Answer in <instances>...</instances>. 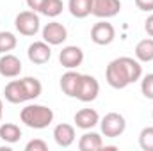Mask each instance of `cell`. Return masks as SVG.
Segmentation results:
<instances>
[{
  "label": "cell",
  "instance_id": "cell-1",
  "mask_svg": "<svg viewBox=\"0 0 153 151\" xmlns=\"http://www.w3.org/2000/svg\"><path fill=\"white\" fill-rule=\"evenodd\" d=\"M143 66L132 57H117L109 62L105 70V80L112 89H125L130 84L141 80Z\"/></svg>",
  "mask_w": 153,
  "mask_h": 151
},
{
  "label": "cell",
  "instance_id": "cell-2",
  "mask_svg": "<svg viewBox=\"0 0 153 151\" xmlns=\"http://www.w3.org/2000/svg\"><path fill=\"white\" fill-rule=\"evenodd\" d=\"M43 85L38 78L34 76H25L20 80H11L5 89H4V96L9 103H23V101H30L41 96Z\"/></svg>",
  "mask_w": 153,
  "mask_h": 151
},
{
  "label": "cell",
  "instance_id": "cell-3",
  "mask_svg": "<svg viewBox=\"0 0 153 151\" xmlns=\"http://www.w3.org/2000/svg\"><path fill=\"white\" fill-rule=\"evenodd\" d=\"M20 119L25 126L34 128V130H43L48 128L53 121V110L45 107V105H27L22 109Z\"/></svg>",
  "mask_w": 153,
  "mask_h": 151
},
{
  "label": "cell",
  "instance_id": "cell-4",
  "mask_svg": "<svg viewBox=\"0 0 153 151\" xmlns=\"http://www.w3.org/2000/svg\"><path fill=\"white\" fill-rule=\"evenodd\" d=\"M14 27L22 36L30 38L39 32L41 21H39V16L36 14V11H22L14 20Z\"/></svg>",
  "mask_w": 153,
  "mask_h": 151
},
{
  "label": "cell",
  "instance_id": "cell-5",
  "mask_svg": "<svg viewBox=\"0 0 153 151\" xmlns=\"http://www.w3.org/2000/svg\"><path fill=\"white\" fill-rule=\"evenodd\" d=\"M100 128L102 133L109 139H116L119 135H123V132L126 130V121L121 114L117 112H109L103 115V119L100 121Z\"/></svg>",
  "mask_w": 153,
  "mask_h": 151
},
{
  "label": "cell",
  "instance_id": "cell-6",
  "mask_svg": "<svg viewBox=\"0 0 153 151\" xmlns=\"http://www.w3.org/2000/svg\"><path fill=\"white\" fill-rule=\"evenodd\" d=\"M100 94V84L94 76L91 75H82L80 76V82H78V89H76V100L84 101V103H89V101H94Z\"/></svg>",
  "mask_w": 153,
  "mask_h": 151
},
{
  "label": "cell",
  "instance_id": "cell-7",
  "mask_svg": "<svg viewBox=\"0 0 153 151\" xmlns=\"http://www.w3.org/2000/svg\"><path fill=\"white\" fill-rule=\"evenodd\" d=\"M116 39V29L109 21H98L91 29V41L98 46H107Z\"/></svg>",
  "mask_w": 153,
  "mask_h": 151
},
{
  "label": "cell",
  "instance_id": "cell-8",
  "mask_svg": "<svg viewBox=\"0 0 153 151\" xmlns=\"http://www.w3.org/2000/svg\"><path fill=\"white\" fill-rule=\"evenodd\" d=\"M68 39V30L59 21H50L43 27V41H46L50 46H59Z\"/></svg>",
  "mask_w": 153,
  "mask_h": 151
},
{
  "label": "cell",
  "instance_id": "cell-9",
  "mask_svg": "<svg viewBox=\"0 0 153 151\" xmlns=\"http://www.w3.org/2000/svg\"><path fill=\"white\" fill-rule=\"evenodd\" d=\"M119 11H121L119 0H93V5H91V14L102 20L112 18L119 14Z\"/></svg>",
  "mask_w": 153,
  "mask_h": 151
},
{
  "label": "cell",
  "instance_id": "cell-10",
  "mask_svg": "<svg viewBox=\"0 0 153 151\" xmlns=\"http://www.w3.org/2000/svg\"><path fill=\"white\" fill-rule=\"evenodd\" d=\"M59 62L66 68V70H75L84 62V52L82 48H78L75 44L64 46L59 53Z\"/></svg>",
  "mask_w": 153,
  "mask_h": 151
},
{
  "label": "cell",
  "instance_id": "cell-11",
  "mask_svg": "<svg viewBox=\"0 0 153 151\" xmlns=\"http://www.w3.org/2000/svg\"><path fill=\"white\" fill-rule=\"evenodd\" d=\"M27 55H29V61L32 62V64H46L48 61H50V57H52V48H50V44L46 43V41H34L30 46H29V50H27Z\"/></svg>",
  "mask_w": 153,
  "mask_h": 151
},
{
  "label": "cell",
  "instance_id": "cell-12",
  "mask_svg": "<svg viewBox=\"0 0 153 151\" xmlns=\"http://www.w3.org/2000/svg\"><path fill=\"white\" fill-rule=\"evenodd\" d=\"M22 73V61L13 53H4L0 57V75L4 78H16Z\"/></svg>",
  "mask_w": 153,
  "mask_h": 151
},
{
  "label": "cell",
  "instance_id": "cell-13",
  "mask_svg": "<svg viewBox=\"0 0 153 151\" xmlns=\"http://www.w3.org/2000/svg\"><path fill=\"white\" fill-rule=\"evenodd\" d=\"M53 141L59 148H70L75 142V128L68 123H61L53 128Z\"/></svg>",
  "mask_w": 153,
  "mask_h": 151
},
{
  "label": "cell",
  "instance_id": "cell-14",
  "mask_svg": "<svg viewBox=\"0 0 153 151\" xmlns=\"http://www.w3.org/2000/svg\"><path fill=\"white\" fill-rule=\"evenodd\" d=\"M73 121H75L76 128H80V130H91V128H94L100 123V115H98V112L94 109H80L75 114Z\"/></svg>",
  "mask_w": 153,
  "mask_h": 151
},
{
  "label": "cell",
  "instance_id": "cell-15",
  "mask_svg": "<svg viewBox=\"0 0 153 151\" xmlns=\"http://www.w3.org/2000/svg\"><path fill=\"white\" fill-rule=\"evenodd\" d=\"M80 73H76L73 70L66 71L64 75L61 76V89L66 96L75 98L76 96V89H78V82H80Z\"/></svg>",
  "mask_w": 153,
  "mask_h": 151
},
{
  "label": "cell",
  "instance_id": "cell-16",
  "mask_svg": "<svg viewBox=\"0 0 153 151\" xmlns=\"http://www.w3.org/2000/svg\"><path fill=\"white\" fill-rule=\"evenodd\" d=\"M102 148H103V141H102V135L96 132H85L78 141L80 151H98Z\"/></svg>",
  "mask_w": 153,
  "mask_h": 151
},
{
  "label": "cell",
  "instance_id": "cell-17",
  "mask_svg": "<svg viewBox=\"0 0 153 151\" xmlns=\"http://www.w3.org/2000/svg\"><path fill=\"white\" fill-rule=\"evenodd\" d=\"M0 139L7 144H14L22 139V130L14 123H2L0 124Z\"/></svg>",
  "mask_w": 153,
  "mask_h": 151
},
{
  "label": "cell",
  "instance_id": "cell-18",
  "mask_svg": "<svg viewBox=\"0 0 153 151\" xmlns=\"http://www.w3.org/2000/svg\"><path fill=\"white\" fill-rule=\"evenodd\" d=\"M91 5H93V0H70L68 2V9L71 16H75L78 20L87 18L91 14Z\"/></svg>",
  "mask_w": 153,
  "mask_h": 151
},
{
  "label": "cell",
  "instance_id": "cell-19",
  "mask_svg": "<svg viewBox=\"0 0 153 151\" xmlns=\"http://www.w3.org/2000/svg\"><path fill=\"white\" fill-rule=\"evenodd\" d=\"M135 57L139 62H152L153 61V38H146L137 43Z\"/></svg>",
  "mask_w": 153,
  "mask_h": 151
},
{
  "label": "cell",
  "instance_id": "cell-20",
  "mask_svg": "<svg viewBox=\"0 0 153 151\" xmlns=\"http://www.w3.org/2000/svg\"><path fill=\"white\" fill-rule=\"evenodd\" d=\"M62 9H64L62 0H46L43 4V7H41L39 13L45 14V16H48V18H55V16H59L62 13Z\"/></svg>",
  "mask_w": 153,
  "mask_h": 151
},
{
  "label": "cell",
  "instance_id": "cell-21",
  "mask_svg": "<svg viewBox=\"0 0 153 151\" xmlns=\"http://www.w3.org/2000/svg\"><path fill=\"white\" fill-rule=\"evenodd\" d=\"M18 39L13 32H0V53H9L16 48Z\"/></svg>",
  "mask_w": 153,
  "mask_h": 151
},
{
  "label": "cell",
  "instance_id": "cell-22",
  "mask_svg": "<svg viewBox=\"0 0 153 151\" xmlns=\"http://www.w3.org/2000/svg\"><path fill=\"white\" fill-rule=\"evenodd\" d=\"M139 146L144 151H153V126H146L139 133Z\"/></svg>",
  "mask_w": 153,
  "mask_h": 151
},
{
  "label": "cell",
  "instance_id": "cell-23",
  "mask_svg": "<svg viewBox=\"0 0 153 151\" xmlns=\"http://www.w3.org/2000/svg\"><path fill=\"white\" fill-rule=\"evenodd\" d=\"M141 93L144 94V98L153 100V73H148L141 80Z\"/></svg>",
  "mask_w": 153,
  "mask_h": 151
},
{
  "label": "cell",
  "instance_id": "cell-24",
  "mask_svg": "<svg viewBox=\"0 0 153 151\" xmlns=\"http://www.w3.org/2000/svg\"><path fill=\"white\" fill-rule=\"evenodd\" d=\"M46 150H48V144L41 139H34V141L25 144V151H46Z\"/></svg>",
  "mask_w": 153,
  "mask_h": 151
},
{
  "label": "cell",
  "instance_id": "cell-25",
  "mask_svg": "<svg viewBox=\"0 0 153 151\" xmlns=\"http://www.w3.org/2000/svg\"><path fill=\"white\" fill-rule=\"evenodd\" d=\"M135 5H137V9L146 11V13L153 11V0H135Z\"/></svg>",
  "mask_w": 153,
  "mask_h": 151
},
{
  "label": "cell",
  "instance_id": "cell-26",
  "mask_svg": "<svg viewBox=\"0 0 153 151\" xmlns=\"http://www.w3.org/2000/svg\"><path fill=\"white\" fill-rule=\"evenodd\" d=\"M25 2H27V5H29V9H30V11L39 13V11H41V7H43V4H45L46 0H25Z\"/></svg>",
  "mask_w": 153,
  "mask_h": 151
},
{
  "label": "cell",
  "instance_id": "cell-27",
  "mask_svg": "<svg viewBox=\"0 0 153 151\" xmlns=\"http://www.w3.org/2000/svg\"><path fill=\"white\" fill-rule=\"evenodd\" d=\"M144 30H146V34L153 38V13L146 18V21H144Z\"/></svg>",
  "mask_w": 153,
  "mask_h": 151
},
{
  "label": "cell",
  "instance_id": "cell-28",
  "mask_svg": "<svg viewBox=\"0 0 153 151\" xmlns=\"http://www.w3.org/2000/svg\"><path fill=\"white\" fill-rule=\"evenodd\" d=\"M2 114H4V103H2V100H0V121H2Z\"/></svg>",
  "mask_w": 153,
  "mask_h": 151
},
{
  "label": "cell",
  "instance_id": "cell-29",
  "mask_svg": "<svg viewBox=\"0 0 153 151\" xmlns=\"http://www.w3.org/2000/svg\"><path fill=\"white\" fill-rule=\"evenodd\" d=\"M152 117H153V110H152Z\"/></svg>",
  "mask_w": 153,
  "mask_h": 151
}]
</instances>
